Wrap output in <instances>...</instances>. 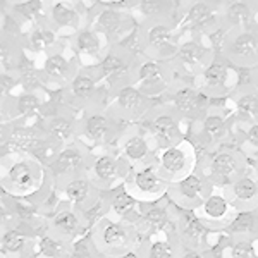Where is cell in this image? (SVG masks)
Masks as SVG:
<instances>
[{"label":"cell","instance_id":"6da1fadb","mask_svg":"<svg viewBox=\"0 0 258 258\" xmlns=\"http://www.w3.org/2000/svg\"><path fill=\"white\" fill-rule=\"evenodd\" d=\"M155 167L169 184L189 176L200 165V152L193 140L184 136L176 143L164 147L155 155Z\"/></svg>","mask_w":258,"mask_h":258},{"label":"cell","instance_id":"7a4b0ae2","mask_svg":"<svg viewBox=\"0 0 258 258\" xmlns=\"http://www.w3.org/2000/svg\"><path fill=\"white\" fill-rule=\"evenodd\" d=\"M214 57L209 40L203 35H193V33H182L181 43L174 59L169 62L172 73L181 80H191L200 76L205 66Z\"/></svg>","mask_w":258,"mask_h":258},{"label":"cell","instance_id":"3957f363","mask_svg":"<svg viewBox=\"0 0 258 258\" xmlns=\"http://www.w3.org/2000/svg\"><path fill=\"white\" fill-rule=\"evenodd\" d=\"M195 85L200 88L207 97L212 100L215 98H227L241 86L239 69L229 62L226 57L214 53L205 69L195 78Z\"/></svg>","mask_w":258,"mask_h":258},{"label":"cell","instance_id":"277c9868","mask_svg":"<svg viewBox=\"0 0 258 258\" xmlns=\"http://www.w3.org/2000/svg\"><path fill=\"white\" fill-rule=\"evenodd\" d=\"M203 162L205 165H198V169L210 179L215 188H226L251 167L246 153L238 148H219L209 153Z\"/></svg>","mask_w":258,"mask_h":258},{"label":"cell","instance_id":"5b68a950","mask_svg":"<svg viewBox=\"0 0 258 258\" xmlns=\"http://www.w3.org/2000/svg\"><path fill=\"white\" fill-rule=\"evenodd\" d=\"M182 31L179 26L169 18L150 19L145 24V30L141 33L143 47L152 59H159L164 62H170L177 52L181 43Z\"/></svg>","mask_w":258,"mask_h":258},{"label":"cell","instance_id":"8992f818","mask_svg":"<svg viewBox=\"0 0 258 258\" xmlns=\"http://www.w3.org/2000/svg\"><path fill=\"white\" fill-rule=\"evenodd\" d=\"M214 189L210 179L197 169L181 181L169 184L167 200L179 210H197Z\"/></svg>","mask_w":258,"mask_h":258},{"label":"cell","instance_id":"52a82bcc","mask_svg":"<svg viewBox=\"0 0 258 258\" xmlns=\"http://www.w3.org/2000/svg\"><path fill=\"white\" fill-rule=\"evenodd\" d=\"M220 55L226 57L239 71L255 68L258 64V30H227Z\"/></svg>","mask_w":258,"mask_h":258},{"label":"cell","instance_id":"ba28073f","mask_svg":"<svg viewBox=\"0 0 258 258\" xmlns=\"http://www.w3.org/2000/svg\"><path fill=\"white\" fill-rule=\"evenodd\" d=\"M184 119L170 105H162L145 120V133L153 140L157 148H164L184 138Z\"/></svg>","mask_w":258,"mask_h":258},{"label":"cell","instance_id":"9c48e42d","mask_svg":"<svg viewBox=\"0 0 258 258\" xmlns=\"http://www.w3.org/2000/svg\"><path fill=\"white\" fill-rule=\"evenodd\" d=\"M174 234L184 249H209L212 248L210 238L222 232H210L195 210L176 209L174 217Z\"/></svg>","mask_w":258,"mask_h":258},{"label":"cell","instance_id":"30bf717a","mask_svg":"<svg viewBox=\"0 0 258 258\" xmlns=\"http://www.w3.org/2000/svg\"><path fill=\"white\" fill-rule=\"evenodd\" d=\"M182 33H193V35H210L212 31L222 26L220 18V6L210 0H191L182 12Z\"/></svg>","mask_w":258,"mask_h":258},{"label":"cell","instance_id":"8fae6325","mask_svg":"<svg viewBox=\"0 0 258 258\" xmlns=\"http://www.w3.org/2000/svg\"><path fill=\"white\" fill-rule=\"evenodd\" d=\"M169 105L177 112L184 120H198L210 109V98L197 88V85H188L181 81V85L172 86L169 91Z\"/></svg>","mask_w":258,"mask_h":258},{"label":"cell","instance_id":"7c38bea8","mask_svg":"<svg viewBox=\"0 0 258 258\" xmlns=\"http://www.w3.org/2000/svg\"><path fill=\"white\" fill-rule=\"evenodd\" d=\"M195 212L210 232H224L238 210L232 207L222 189L215 188Z\"/></svg>","mask_w":258,"mask_h":258},{"label":"cell","instance_id":"4fadbf2b","mask_svg":"<svg viewBox=\"0 0 258 258\" xmlns=\"http://www.w3.org/2000/svg\"><path fill=\"white\" fill-rule=\"evenodd\" d=\"M195 122H198V126L197 131H195V138L197 140L193 143L197 147L200 145L202 148L209 150V153L219 150L220 145L231 135V127H229L226 115L219 110L209 109L198 120H195Z\"/></svg>","mask_w":258,"mask_h":258},{"label":"cell","instance_id":"5bb4252c","mask_svg":"<svg viewBox=\"0 0 258 258\" xmlns=\"http://www.w3.org/2000/svg\"><path fill=\"white\" fill-rule=\"evenodd\" d=\"M131 195L138 202L157 203L167 198L169 182L159 174L155 164H148L138 167L131 176Z\"/></svg>","mask_w":258,"mask_h":258},{"label":"cell","instance_id":"9a60e30c","mask_svg":"<svg viewBox=\"0 0 258 258\" xmlns=\"http://www.w3.org/2000/svg\"><path fill=\"white\" fill-rule=\"evenodd\" d=\"M238 212L258 210V174L249 167L243 176L220 188Z\"/></svg>","mask_w":258,"mask_h":258},{"label":"cell","instance_id":"2e32d148","mask_svg":"<svg viewBox=\"0 0 258 258\" xmlns=\"http://www.w3.org/2000/svg\"><path fill=\"white\" fill-rule=\"evenodd\" d=\"M256 0H224L220 4L222 26L227 30H253L256 26Z\"/></svg>","mask_w":258,"mask_h":258},{"label":"cell","instance_id":"e0dca14e","mask_svg":"<svg viewBox=\"0 0 258 258\" xmlns=\"http://www.w3.org/2000/svg\"><path fill=\"white\" fill-rule=\"evenodd\" d=\"M157 152H159V148H157V145L153 143V140L147 133H133L131 136H127L122 145L124 157L131 164L138 165V167L153 164Z\"/></svg>","mask_w":258,"mask_h":258},{"label":"cell","instance_id":"ac0fdd59","mask_svg":"<svg viewBox=\"0 0 258 258\" xmlns=\"http://www.w3.org/2000/svg\"><path fill=\"white\" fill-rule=\"evenodd\" d=\"M232 105H234V115L236 120L244 124H253L258 120V90L251 83L241 85L234 93L231 95Z\"/></svg>","mask_w":258,"mask_h":258},{"label":"cell","instance_id":"d6986e66","mask_svg":"<svg viewBox=\"0 0 258 258\" xmlns=\"http://www.w3.org/2000/svg\"><path fill=\"white\" fill-rule=\"evenodd\" d=\"M174 217H176V207L167 200L165 203L150 205V209L145 210L141 215V224L147 234H153V232L174 229Z\"/></svg>","mask_w":258,"mask_h":258},{"label":"cell","instance_id":"ffe728a7","mask_svg":"<svg viewBox=\"0 0 258 258\" xmlns=\"http://www.w3.org/2000/svg\"><path fill=\"white\" fill-rule=\"evenodd\" d=\"M150 241L147 246V258H181L184 248L177 241L174 229L169 231H160L148 234Z\"/></svg>","mask_w":258,"mask_h":258},{"label":"cell","instance_id":"44dd1931","mask_svg":"<svg viewBox=\"0 0 258 258\" xmlns=\"http://www.w3.org/2000/svg\"><path fill=\"white\" fill-rule=\"evenodd\" d=\"M226 238H258V210H243L236 212L231 224L224 231Z\"/></svg>","mask_w":258,"mask_h":258},{"label":"cell","instance_id":"7402d4cb","mask_svg":"<svg viewBox=\"0 0 258 258\" xmlns=\"http://www.w3.org/2000/svg\"><path fill=\"white\" fill-rule=\"evenodd\" d=\"M148 97L136 86H122L117 93V103L126 114L136 115L148 110Z\"/></svg>","mask_w":258,"mask_h":258},{"label":"cell","instance_id":"603a6c76","mask_svg":"<svg viewBox=\"0 0 258 258\" xmlns=\"http://www.w3.org/2000/svg\"><path fill=\"white\" fill-rule=\"evenodd\" d=\"M102 241L105 248L115 251H127L129 243L133 241V234L119 222H107L102 229Z\"/></svg>","mask_w":258,"mask_h":258},{"label":"cell","instance_id":"cb8c5ba5","mask_svg":"<svg viewBox=\"0 0 258 258\" xmlns=\"http://www.w3.org/2000/svg\"><path fill=\"white\" fill-rule=\"evenodd\" d=\"M227 243L220 248V258H258L256 239L226 238Z\"/></svg>","mask_w":258,"mask_h":258},{"label":"cell","instance_id":"d4e9b609","mask_svg":"<svg viewBox=\"0 0 258 258\" xmlns=\"http://www.w3.org/2000/svg\"><path fill=\"white\" fill-rule=\"evenodd\" d=\"M138 205V200L131 195V191L124 186H117L110 195V209L119 217H126Z\"/></svg>","mask_w":258,"mask_h":258},{"label":"cell","instance_id":"484cf974","mask_svg":"<svg viewBox=\"0 0 258 258\" xmlns=\"http://www.w3.org/2000/svg\"><path fill=\"white\" fill-rule=\"evenodd\" d=\"M129 71H131L129 64L117 53H109L102 60V73L110 81L122 80V78H126L129 74Z\"/></svg>","mask_w":258,"mask_h":258},{"label":"cell","instance_id":"4316f807","mask_svg":"<svg viewBox=\"0 0 258 258\" xmlns=\"http://www.w3.org/2000/svg\"><path fill=\"white\" fill-rule=\"evenodd\" d=\"M83 167V155L78 150L68 148L59 155V159L53 164V170L57 174H73Z\"/></svg>","mask_w":258,"mask_h":258},{"label":"cell","instance_id":"83f0119b","mask_svg":"<svg viewBox=\"0 0 258 258\" xmlns=\"http://www.w3.org/2000/svg\"><path fill=\"white\" fill-rule=\"evenodd\" d=\"M119 169H120V164L110 155L100 157L93 165L95 176H97L100 181L107 182V184H110V182L119 176Z\"/></svg>","mask_w":258,"mask_h":258},{"label":"cell","instance_id":"f1b7e54d","mask_svg":"<svg viewBox=\"0 0 258 258\" xmlns=\"http://www.w3.org/2000/svg\"><path fill=\"white\" fill-rule=\"evenodd\" d=\"M122 16L120 12H117L115 9H105L100 12L98 16V26L102 28L107 35H115L122 30Z\"/></svg>","mask_w":258,"mask_h":258},{"label":"cell","instance_id":"f546056e","mask_svg":"<svg viewBox=\"0 0 258 258\" xmlns=\"http://www.w3.org/2000/svg\"><path fill=\"white\" fill-rule=\"evenodd\" d=\"M109 131H110V122H109V119L103 117V115H91V117L86 120V135H88L91 140H95V141L105 140Z\"/></svg>","mask_w":258,"mask_h":258},{"label":"cell","instance_id":"4dcf8cb0","mask_svg":"<svg viewBox=\"0 0 258 258\" xmlns=\"http://www.w3.org/2000/svg\"><path fill=\"white\" fill-rule=\"evenodd\" d=\"M243 150L249 160L258 159V120L253 124H248L243 136Z\"/></svg>","mask_w":258,"mask_h":258},{"label":"cell","instance_id":"1f68e13d","mask_svg":"<svg viewBox=\"0 0 258 258\" xmlns=\"http://www.w3.org/2000/svg\"><path fill=\"white\" fill-rule=\"evenodd\" d=\"M66 193H68V197L71 202L78 203V205H81V203H85L86 200L90 198V182L85 181V179H74V181H71L68 184V188H66Z\"/></svg>","mask_w":258,"mask_h":258},{"label":"cell","instance_id":"d6a6232c","mask_svg":"<svg viewBox=\"0 0 258 258\" xmlns=\"http://www.w3.org/2000/svg\"><path fill=\"white\" fill-rule=\"evenodd\" d=\"M11 181L14 186H18L21 189H26L33 184V172L28 164H16L11 169Z\"/></svg>","mask_w":258,"mask_h":258},{"label":"cell","instance_id":"836d02e7","mask_svg":"<svg viewBox=\"0 0 258 258\" xmlns=\"http://www.w3.org/2000/svg\"><path fill=\"white\" fill-rule=\"evenodd\" d=\"M12 143H14V147H18L21 150H28V148L38 147L40 140L38 135L33 129H18V131L12 133Z\"/></svg>","mask_w":258,"mask_h":258},{"label":"cell","instance_id":"e575fe53","mask_svg":"<svg viewBox=\"0 0 258 258\" xmlns=\"http://www.w3.org/2000/svg\"><path fill=\"white\" fill-rule=\"evenodd\" d=\"M78 47L81 52L88 53V55H97L100 52V41L98 36L91 31H83L78 35Z\"/></svg>","mask_w":258,"mask_h":258},{"label":"cell","instance_id":"d590c367","mask_svg":"<svg viewBox=\"0 0 258 258\" xmlns=\"http://www.w3.org/2000/svg\"><path fill=\"white\" fill-rule=\"evenodd\" d=\"M2 246L9 253H19L24 246V236L18 231H9L4 234Z\"/></svg>","mask_w":258,"mask_h":258},{"label":"cell","instance_id":"8d00e7d4","mask_svg":"<svg viewBox=\"0 0 258 258\" xmlns=\"http://www.w3.org/2000/svg\"><path fill=\"white\" fill-rule=\"evenodd\" d=\"M93 90H95V83L90 76H78L76 80L73 81V91H74V95L80 98L91 97Z\"/></svg>","mask_w":258,"mask_h":258},{"label":"cell","instance_id":"74e56055","mask_svg":"<svg viewBox=\"0 0 258 258\" xmlns=\"http://www.w3.org/2000/svg\"><path fill=\"white\" fill-rule=\"evenodd\" d=\"M53 19H55V23L60 24V26H69V24H73L74 19H76V12L71 9L69 6H66V4H57V6L53 7Z\"/></svg>","mask_w":258,"mask_h":258},{"label":"cell","instance_id":"f35d334b","mask_svg":"<svg viewBox=\"0 0 258 258\" xmlns=\"http://www.w3.org/2000/svg\"><path fill=\"white\" fill-rule=\"evenodd\" d=\"M45 71L53 78H60L68 73V62L60 55H52L45 62Z\"/></svg>","mask_w":258,"mask_h":258},{"label":"cell","instance_id":"ab89813d","mask_svg":"<svg viewBox=\"0 0 258 258\" xmlns=\"http://www.w3.org/2000/svg\"><path fill=\"white\" fill-rule=\"evenodd\" d=\"M55 226L62 229L64 232H74L80 227V220H78V217L73 212H62V214L55 217Z\"/></svg>","mask_w":258,"mask_h":258},{"label":"cell","instance_id":"60d3db41","mask_svg":"<svg viewBox=\"0 0 258 258\" xmlns=\"http://www.w3.org/2000/svg\"><path fill=\"white\" fill-rule=\"evenodd\" d=\"M40 248H41V253L47 255L48 258H59L62 253H64V248L59 241L52 239V238H43L40 243Z\"/></svg>","mask_w":258,"mask_h":258},{"label":"cell","instance_id":"b9f144b4","mask_svg":"<svg viewBox=\"0 0 258 258\" xmlns=\"http://www.w3.org/2000/svg\"><path fill=\"white\" fill-rule=\"evenodd\" d=\"M50 129H52V135L57 136L59 140H68L73 135V127L66 119H53Z\"/></svg>","mask_w":258,"mask_h":258},{"label":"cell","instance_id":"7bdbcfd3","mask_svg":"<svg viewBox=\"0 0 258 258\" xmlns=\"http://www.w3.org/2000/svg\"><path fill=\"white\" fill-rule=\"evenodd\" d=\"M31 41H33V47H35V48L43 50L53 41V35L50 31H38V33H35V35H33Z\"/></svg>","mask_w":258,"mask_h":258},{"label":"cell","instance_id":"ee69618b","mask_svg":"<svg viewBox=\"0 0 258 258\" xmlns=\"http://www.w3.org/2000/svg\"><path fill=\"white\" fill-rule=\"evenodd\" d=\"M36 105H38V100H36L33 95H23V97L19 98V112H23V114H28V112L35 110Z\"/></svg>","mask_w":258,"mask_h":258},{"label":"cell","instance_id":"f6af8a7d","mask_svg":"<svg viewBox=\"0 0 258 258\" xmlns=\"http://www.w3.org/2000/svg\"><path fill=\"white\" fill-rule=\"evenodd\" d=\"M181 258H217L214 249H184Z\"/></svg>","mask_w":258,"mask_h":258},{"label":"cell","instance_id":"bcb514c9","mask_svg":"<svg viewBox=\"0 0 258 258\" xmlns=\"http://www.w3.org/2000/svg\"><path fill=\"white\" fill-rule=\"evenodd\" d=\"M23 85L30 90L36 88V86L40 85V76L35 73V69H30V71H26V73H23Z\"/></svg>","mask_w":258,"mask_h":258},{"label":"cell","instance_id":"7dc6e473","mask_svg":"<svg viewBox=\"0 0 258 258\" xmlns=\"http://www.w3.org/2000/svg\"><path fill=\"white\" fill-rule=\"evenodd\" d=\"M16 9L19 12H23L24 16H35L36 12L40 11V0H30V2H26V4H21Z\"/></svg>","mask_w":258,"mask_h":258},{"label":"cell","instance_id":"c3c4849f","mask_svg":"<svg viewBox=\"0 0 258 258\" xmlns=\"http://www.w3.org/2000/svg\"><path fill=\"white\" fill-rule=\"evenodd\" d=\"M35 150H36V152H35L36 155H38L40 159H43V160H47V159H50V157L53 155V148L48 147V145H38Z\"/></svg>","mask_w":258,"mask_h":258},{"label":"cell","instance_id":"681fc988","mask_svg":"<svg viewBox=\"0 0 258 258\" xmlns=\"http://www.w3.org/2000/svg\"><path fill=\"white\" fill-rule=\"evenodd\" d=\"M12 85H14V81H12V78L9 76H4V74H0V95H4V93H7L11 88H12Z\"/></svg>","mask_w":258,"mask_h":258},{"label":"cell","instance_id":"f907efd6","mask_svg":"<svg viewBox=\"0 0 258 258\" xmlns=\"http://www.w3.org/2000/svg\"><path fill=\"white\" fill-rule=\"evenodd\" d=\"M4 30H6V33H9V35H18V33H19L18 23H16L14 19H11V18H7V19H6V24H4Z\"/></svg>","mask_w":258,"mask_h":258},{"label":"cell","instance_id":"816d5d0a","mask_svg":"<svg viewBox=\"0 0 258 258\" xmlns=\"http://www.w3.org/2000/svg\"><path fill=\"white\" fill-rule=\"evenodd\" d=\"M16 210H18L19 217L24 219V220H28L33 215V210L30 209V207H24V205H21V203H18V205H16Z\"/></svg>","mask_w":258,"mask_h":258},{"label":"cell","instance_id":"f5cc1de1","mask_svg":"<svg viewBox=\"0 0 258 258\" xmlns=\"http://www.w3.org/2000/svg\"><path fill=\"white\" fill-rule=\"evenodd\" d=\"M115 258H147V251L141 253V251H131V249H127V251H122Z\"/></svg>","mask_w":258,"mask_h":258},{"label":"cell","instance_id":"db71d44e","mask_svg":"<svg viewBox=\"0 0 258 258\" xmlns=\"http://www.w3.org/2000/svg\"><path fill=\"white\" fill-rule=\"evenodd\" d=\"M248 74H249V83H251V85L258 90V64L255 66V68L249 69Z\"/></svg>","mask_w":258,"mask_h":258},{"label":"cell","instance_id":"11a10c76","mask_svg":"<svg viewBox=\"0 0 258 258\" xmlns=\"http://www.w3.org/2000/svg\"><path fill=\"white\" fill-rule=\"evenodd\" d=\"M7 55H9V52H7V48L4 47V45H0V62L6 60V59H7Z\"/></svg>","mask_w":258,"mask_h":258},{"label":"cell","instance_id":"9f6ffc18","mask_svg":"<svg viewBox=\"0 0 258 258\" xmlns=\"http://www.w3.org/2000/svg\"><path fill=\"white\" fill-rule=\"evenodd\" d=\"M251 169L255 170V172L258 174V159H255V160H251Z\"/></svg>","mask_w":258,"mask_h":258},{"label":"cell","instance_id":"6f0895ef","mask_svg":"<svg viewBox=\"0 0 258 258\" xmlns=\"http://www.w3.org/2000/svg\"><path fill=\"white\" fill-rule=\"evenodd\" d=\"M4 220H6V210H4L2 207H0V224H2Z\"/></svg>","mask_w":258,"mask_h":258},{"label":"cell","instance_id":"680465c9","mask_svg":"<svg viewBox=\"0 0 258 258\" xmlns=\"http://www.w3.org/2000/svg\"><path fill=\"white\" fill-rule=\"evenodd\" d=\"M256 4H258V0H256Z\"/></svg>","mask_w":258,"mask_h":258}]
</instances>
